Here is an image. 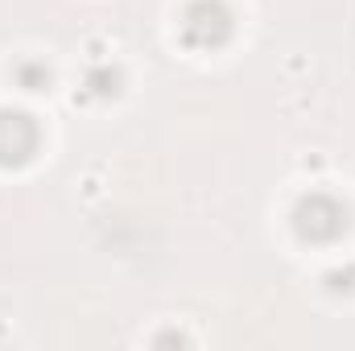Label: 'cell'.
Returning a JSON list of instances; mask_svg holds the SVG:
<instances>
[{"mask_svg":"<svg viewBox=\"0 0 355 351\" xmlns=\"http://www.w3.org/2000/svg\"><path fill=\"white\" fill-rule=\"evenodd\" d=\"M37 149V124L25 112H0V166H21Z\"/></svg>","mask_w":355,"mask_h":351,"instance_id":"3","label":"cell"},{"mask_svg":"<svg viewBox=\"0 0 355 351\" xmlns=\"http://www.w3.org/2000/svg\"><path fill=\"white\" fill-rule=\"evenodd\" d=\"M182 33H186L190 46H219V42L232 33V17H227L223 4H215V0H198V4L186 12Z\"/></svg>","mask_w":355,"mask_h":351,"instance_id":"2","label":"cell"},{"mask_svg":"<svg viewBox=\"0 0 355 351\" xmlns=\"http://www.w3.org/2000/svg\"><path fill=\"white\" fill-rule=\"evenodd\" d=\"M297 232L306 236V240H335L343 228H347V211L331 198V194H310V198H302V207H297Z\"/></svg>","mask_w":355,"mask_h":351,"instance_id":"1","label":"cell"}]
</instances>
